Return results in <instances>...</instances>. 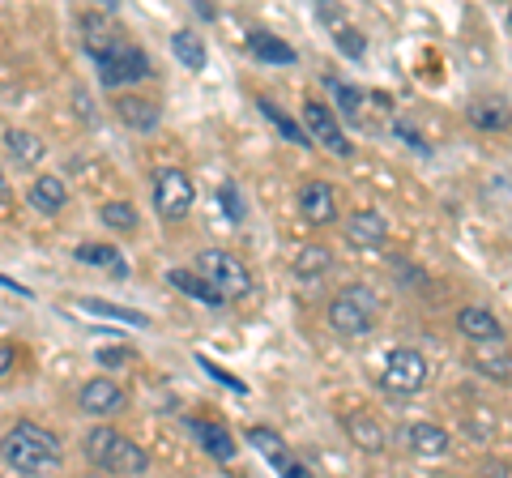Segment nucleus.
Listing matches in <instances>:
<instances>
[{
	"mask_svg": "<svg viewBox=\"0 0 512 478\" xmlns=\"http://www.w3.org/2000/svg\"><path fill=\"white\" fill-rule=\"evenodd\" d=\"M197 363H201V368H205V372H210V376L218 380V385H227L231 393H239V397H244V393H248V385H244V380H239V376H231V372H222V368H218V363H210V359H197Z\"/></svg>",
	"mask_w": 512,
	"mask_h": 478,
	"instance_id": "obj_34",
	"label": "nucleus"
},
{
	"mask_svg": "<svg viewBox=\"0 0 512 478\" xmlns=\"http://www.w3.org/2000/svg\"><path fill=\"white\" fill-rule=\"evenodd\" d=\"M248 444H252V449H261V457L274 461L278 470L291 461V457H286V440L274 432V427H248Z\"/></svg>",
	"mask_w": 512,
	"mask_h": 478,
	"instance_id": "obj_28",
	"label": "nucleus"
},
{
	"mask_svg": "<svg viewBox=\"0 0 512 478\" xmlns=\"http://www.w3.org/2000/svg\"><path fill=\"white\" fill-rule=\"evenodd\" d=\"M303 133L312 137V146H325L329 154L350 158V141L338 124V111L329 103H303Z\"/></svg>",
	"mask_w": 512,
	"mask_h": 478,
	"instance_id": "obj_7",
	"label": "nucleus"
},
{
	"mask_svg": "<svg viewBox=\"0 0 512 478\" xmlns=\"http://www.w3.org/2000/svg\"><path fill=\"white\" fill-rule=\"evenodd\" d=\"M466 116H470V124L474 129H483V133H495V129H508V103L504 99H474L470 107H466Z\"/></svg>",
	"mask_w": 512,
	"mask_h": 478,
	"instance_id": "obj_24",
	"label": "nucleus"
},
{
	"mask_svg": "<svg viewBox=\"0 0 512 478\" xmlns=\"http://www.w3.org/2000/svg\"><path fill=\"white\" fill-rule=\"evenodd\" d=\"M474 372H483L487 380H500V385H512V355L504 346H474L470 350Z\"/></svg>",
	"mask_w": 512,
	"mask_h": 478,
	"instance_id": "obj_19",
	"label": "nucleus"
},
{
	"mask_svg": "<svg viewBox=\"0 0 512 478\" xmlns=\"http://www.w3.org/2000/svg\"><path fill=\"white\" fill-rule=\"evenodd\" d=\"M346 235L355 248H384L389 244V218L376 210H355L346 218Z\"/></svg>",
	"mask_w": 512,
	"mask_h": 478,
	"instance_id": "obj_12",
	"label": "nucleus"
},
{
	"mask_svg": "<svg viewBox=\"0 0 512 478\" xmlns=\"http://www.w3.org/2000/svg\"><path fill=\"white\" fill-rule=\"evenodd\" d=\"M171 52H175V60H180V65H188L192 73H201L205 65H210V56H205V43L192 35V30H175V35H171Z\"/></svg>",
	"mask_w": 512,
	"mask_h": 478,
	"instance_id": "obj_27",
	"label": "nucleus"
},
{
	"mask_svg": "<svg viewBox=\"0 0 512 478\" xmlns=\"http://www.w3.org/2000/svg\"><path fill=\"white\" fill-rule=\"evenodd\" d=\"M86 461L90 466H99L103 474H116V478H137L150 470V453L141 449L137 440H128L124 432H116V427H90L86 440Z\"/></svg>",
	"mask_w": 512,
	"mask_h": 478,
	"instance_id": "obj_2",
	"label": "nucleus"
},
{
	"mask_svg": "<svg viewBox=\"0 0 512 478\" xmlns=\"http://www.w3.org/2000/svg\"><path fill=\"white\" fill-rule=\"evenodd\" d=\"M218 205H222V214H227L231 222H244V214H248L244 193H239V184H235V180H227V184L218 188Z\"/></svg>",
	"mask_w": 512,
	"mask_h": 478,
	"instance_id": "obj_32",
	"label": "nucleus"
},
{
	"mask_svg": "<svg viewBox=\"0 0 512 478\" xmlns=\"http://www.w3.org/2000/svg\"><path fill=\"white\" fill-rule=\"evenodd\" d=\"M5 150H9V158L18 167H35V163H43V154H47L43 141L35 133H26V129H9L5 133Z\"/></svg>",
	"mask_w": 512,
	"mask_h": 478,
	"instance_id": "obj_25",
	"label": "nucleus"
},
{
	"mask_svg": "<svg viewBox=\"0 0 512 478\" xmlns=\"http://www.w3.org/2000/svg\"><path fill=\"white\" fill-rule=\"evenodd\" d=\"M184 432L201 444L205 453H210L214 461H231L235 457V440L222 423H205V419H184Z\"/></svg>",
	"mask_w": 512,
	"mask_h": 478,
	"instance_id": "obj_13",
	"label": "nucleus"
},
{
	"mask_svg": "<svg viewBox=\"0 0 512 478\" xmlns=\"http://www.w3.org/2000/svg\"><path fill=\"white\" fill-rule=\"evenodd\" d=\"M325 316H329L333 333H342V338H363V333H372L376 321H380V295L372 291V286L350 282L329 299Z\"/></svg>",
	"mask_w": 512,
	"mask_h": 478,
	"instance_id": "obj_3",
	"label": "nucleus"
},
{
	"mask_svg": "<svg viewBox=\"0 0 512 478\" xmlns=\"http://www.w3.org/2000/svg\"><path fill=\"white\" fill-rule=\"evenodd\" d=\"M457 329L466 333L474 346L504 342V325L495 321V312H487V308H461V312H457Z\"/></svg>",
	"mask_w": 512,
	"mask_h": 478,
	"instance_id": "obj_14",
	"label": "nucleus"
},
{
	"mask_svg": "<svg viewBox=\"0 0 512 478\" xmlns=\"http://www.w3.org/2000/svg\"><path fill=\"white\" fill-rule=\"evenodd\" d=\"M0 457H5L9 470H18L26 478H39V474H52L60 466V436L47 432L43 423L35 419H18L0 436Z\"/></svg>",
	"mask_w": 512,
	"mask_h": 478,
	"instance_id": "obj_1",
	"label": "nucleus"
},
{
	"mask_svg": "<svg viewBox=\"0 0 512 478\" xmlns=\"http://www.w3.org/2000/svg\"><path fill=\"white\" fill-rule=\"evenodd\" d=\"M116 116L128 124V129L154 133L158 120H163V111H158L154 99H141V94H120V99H116Z\"/></svg>",
	"mask_w": 512,
	"mask_h": 478,
	"instance_id": "obj_15",
	"label": "nucleus"
},
{
	"mask_svg": "<svg viewBox=\"0 0 512 478\" xmlns=\"http://www.w3.org/2000/svg\"><path fill=\"white\" fill-rule=\"evenodd\" d=\"M256 107H261L265 116L278 124V129H282V137H286V141H295V146H312V137L303 133V124H295L291 116H282V111H278V103H274V99H256Z\"/></svg>",
	"mask_w": 512,
	"mask_h": 478,
	"instance_id": "obj_30",
	"label": "nucleus"
},
{
	"mask_svg": "<svg viewBox=\"0 0 512 478\" xmlns=\"http://www.w3.org/2000/svg\"><path fill=\"white\" fill-rule=\"evenodd\" d=\"M406 444L419 457H444L448 449H453V440H448V432L440 423H410L406 427Z\"/></svg>",
	"mask_w": 512,
	"mask_h": 478,
	"instance_id": "obj_17",
	"label": "nucleus"
},
{
	"mask_svg": "<svg viewBox=\"0 0 512 478\" xmlns=\"http://www.w3.org/2000/svg\"><path fill=\"white\" fill-rule=\"evenodd\" d=\"M26 201L35 205L39 214H60L64 205H69V188H64V180H60V175H39V180L30 184Z\"/></svg>",
	"mask_w": 512,
	"mask_h": 478,
	"instance_id": "obj_18",
	"label": "nucleus"
},
{
	"mask_svg": "<svg viewBox=\"0 0 512 478\" xmlns=\"http://www.w3.org/2000/svg\"><path fill=\"white\" fill-rule=\"evenodd\" d=\"M99 69V82L107 90H120V86H137V82H146V77H154V65H150V56L141 52V47L133 43H124L116 56H107L103 65H94Z\"/></svg>",
	"mask_w": 512,
	"mask_h": 478,
	"instance_id": "obj_6",
	"label": "nucleus"
},
{
	"mask_svg": "<svg viewBox=\"0 0 512 478\" xmlns=\"http://www.w3.org/2000/svg\"><path fill=\"white\" fill-rule=\"evenodd\" d=\"M82 47H86V56L94 60V65H103L107 56L120 52L124 39H120L116 22H111V13H86L82 18Z\"/></svg>",
	"mask_w": 512,
	"mask_h": 478,
	"instance_id": "obj_9",
	"label": "nucleus"
},
{
	"mask_svg": "<svg viewBox=\"0 0 512 478\" xmlns=\"http://www.w3.org/2000/svg\"><path fill=\"white\" fill-rule=\"evenodd\" d=\"M167 282H171L180 295L197 299V304H205V308H222V295H218L201 274H192V269H167Z\"/></svg>",
	"mask_w": 512,
	"mask_h": 478,
	"instance_id": "obj_21",
	"label": "nucleus"
},
{
	"mask_svg": "<svg viewBox=\"0 0 512 478\" xmlns=\"http://www.w3.org/2000/svg\"><path fill=\"white\" fill-rule=\"evenodd\" d=\"M128 406V393L116 385L111 376H94V380H86V389H82V410L86 414H120Z\"/></svg>",
	"mask_w": 512,
	"mask_h": 478,
	"instance_id": "obj_11",
	"label": "nucleus"
},
{
	"mask_svg": "<svg viewBox=\"0 0 512 478\" xmlns=\"http://www.w3.org/2000/svg\"><path fill=\"white\" fill-rule=\"evenodd\" d=\"M73 257L82 265H94V269H107L111 278H128V261L120 257L116 244H77Z\"/></svg>",
	"mask_w": 512,
	"mask_h": 478,
	"instance_id": "obj_20",
	"label": "nucleus"
},
{
	"mask_svg": "<svg viewBox=\"0 0 512 478\" xmlns=\"http://www.w3.org/2000/svg\"><path fill=\"white\" fill-rule=\"evenodd\" d=\"M299 214L316 222V227H325V222L338 218V193H333V184L325 180H308L299 188Z\"/></svg>",
	"mask_w": 512,
	"mask_h": 478,
	"instance_id": "obj_10",
	"label": "nucleus"
},
{
	"mask_svg": "<svg viewBox=\"0 0 512 478\" xmlns=\"http://www.w3.org/2000/svg\"><path fill=\"white\" fill-rule=\"evenodd\" d=\"M508 30H512V18H508Z\"/></svg>",
	"mask_w": 512,
	"mask_h": 478,
	"instance_id": "obj_41",
	"label": "nucleus"
},
{
	"mask_svg": "<svg viewBox=\"0 0 512 478\" xmlns=\"http://www.w3.org/2000/svg\"><path fill=\"white\" fill-rule=\"evenodd\" d=\"M282 478H312V470L308 466H303V461H286V466H282Z\"/></svg>",
	"mask_w": 512,
	"mask_h": 478,
	"instance_id": "obj_39",
	"label": "nucleus"
},
{
	"mask_svg": "<svg viewBox=\"0 0 512 478\" xmlns=\"http://www.w3.org/2000/svg\"><path fill=\"white\" fill-rule=\"evenodd\" d=\"M13 363H18V346H13V342H0V380L13 372Z\"/></svg>",
	"mask_w": 512,
	"mask_h": 478,
	"instance_id": "obj_36",
	"label": "nucleus"
},
{
	"mask_svg": "<svg viewBox=\"0 0 512 478\" xmlns=\"http://www.w3.org/2000/svg\"><path fill=\"white\" fill-rule=\"evenodd\" d=\"M427 385V359L414 346H402L384 359V389L393 393H419Z\"/></svg>",
	"mask_w": 512,
	"mask_h": 478,
	"instance_id": "obj_8",
	"label": "nucleus"
},
{
	"mask_svg": "<svg viewBox=\"0 0 512 478\" xmlns=\"http://www.w3.org/2000/svg\"><path fill=\"white\" fill-rule=\"evenodd\" d=\"M248 52L261 60V65H295L299 60V52L286 39H278V35H269V30H252L248 35Z\"/></svg>",
	"mask_w": 512,
	"mask_h": 478,
	"instance_id": "obj_16",
	"label": "nucleus"
},
{
	"mask_svg": "<svg viewBox=\"0 0 512 478\" xmlns=\"http://www.w3.org/2000/svg\"><path fill=\"white\" fill-rule=\"evenodd\" d=\"M393 133H402V137L410 141V146H414V150H427V141H423L419 133H414V124H406V120H397V124H393Z\"/></svg>",
	"mask_w": 512,
	"mask_h": 478,
	"instance_id": "obj_37",
	"label": "nucleus"
},
{
	"mask_svg": "<svg viewBox=\"0 0 512 478\" xmlns=\"http://www.w3.org/2000/svg\"><path fill=\"white\" fill-rule=\"evenodd\" d=\"M197 274L222 295V304H235V299H248L256 291L252 269L239 261L235 252H227V248H205L197 257Z\"/></svg>",
	"mask_w": 512,
	"mask_h": 478,
	"instance_id": "obj_4",
	"label": "nucleus"
},
{
	"mask_svg": "<svg viewBox=\"0 0 512 478\" xmlns=\"http://www.w3.org/2000/svg\"><path fill=\"white\" fill-rule=\"evenodd\" d=\"M333 265V252L329 244H303L295 252V261H291V274L299 282H312V278H325V269Z\"/></svg>",
	"mask_w": 512,
	"mask_h": 478,
	"instance_id": "obj_22",
	"label": "nucleus"
},
{
	"mask_svg": "<svg viewBox=\"0 0 512 478\" xmlns=\"http://www.w3.org/2000/svg\"><path fill=\"white\" fill-rule=\"evenodd\" d=\"M99 218H103V227H111V231H137V210L128 201H107V205H99Z\"/></svg>",
	"mask_w": 512,
	"mask_h": 478,
	"instance_id": "obj_31",
	"label": "nucleus"
},
{
	"mask_svg": "<svg viewBox=\"0 0 512 478\" xmlns=\"http://www.w3.org/2000/svg\"><path fill=\"white\" fill-rule=\"evenodd\" d=\"M0 286H9V291H18V295H30L26 286H18V282H13V278H5V274H0Z\"/></svg>",
	"mask_w": 512,
	"mask_h": 478,
	"instance_id": "obj_40",
	"label": "nucleus"
},
{
	"mask_svg": "<svg viewBox=\"0 0 512 478\" xmlns=\"http://www.w3.org/2000/svg\"><path fill=\"white\" fill-rule=\"evenodd\" d=\"M346 432H350V440H355L359 449L384 453V432H380V423L372 419V414H346Z\"/></svg>",
	"mask_w": 512,
	"mask_h": 478,
	"instance_id": "obj_26",
	"label": "nucleus"
},
{
	"mask_svg": "<svg viewBox=\"0 0 512 478\" xmlns=\"http://www.w3.org/2000/svg\"><path fill=\"white\" fill-rule=\"evenodd\" d=\"M13 210V188H9V180H5V171H0V218H5Z\"/></svg>",
	"mask_w": 512,
	"mask_h": 478,
	"instance_id": "obj_38",
	"label": "nucleus"
},
{
	"mask_svg": "<svg viewBox=\"0 0 512 478\" xmlns=\"http://www.w3.org/2000/svg\"><path fill=\"white\" fill-rule=\"evenodd\" d=\"M77 308L90 312V316H103V321H120V325H133V329H150V316H146V312L107 304V299H94V295H82V299H77Z\"/></svg>",
	"mask_w": 512,
	"mask_h": 478,
	"instance_id": "obj_23",
	"label": "nucleus"
},
{
	"mask_svg": "<svg viewBox=\"0 0 512 478\" xmlns=\"http://www.w3.org/2000/svg\"><path fill=\"white\" fill-rule=\"evenodd\" d=\"M150 193H154V210L163 222H184L197 205V188H192L188 171L180 167H158L154 180H150Z\"/></svg>",
	"mask_w": 512,
	"mask_h": 478,
	"instance_id": "obj_5",
	"label": "nucleus"
},
{
	"mask_svg": "<svg viewBox=\"0 0 512 478\" xmlns=\"http://www.w3.org/2000/svg\"><path fill=\"white\" fill-rule=\"evenodd\" d=\"M325 90L333 94V107H338V116H346V120H359V103H363V94H359L355 86L338 82V77H325Z\"/></svg>",
	"mask_w": 512,
	"mask_h": 478,
	"instance_id": "obj_29",
	"label": "nucleus"
},
{
	"mask_svg": "<svg viewBox=\"0 0 512 478\" xmlns=\"http://www.w3.org/2000/svg\"><path fill=\"white\" fill-rule=\"evenodd\" d=\"M338 52L342 56H350V60H359L363 52H367V43H363V35H359V30H338Z\"/></svg>",
	"mask_w": 512,
	"mask_h": 478,
	"instance_id": "obj_33",
	"label": "nucleus"
},
{
	"mask_svg": "<svg viewBox=\"0 0 512 478\" xmlns=\"http://www.w3.org/2000/svg\"><path fill=\"white\" fill-rule=\"evenodd\" d=\"M128 359H133V350H128V346H120V350L103 346V350H99V363H103V368H124Z\"/></svg>",
	"mask_w": 512,
	"mask_h": 478,
	"instance_id": "obj_35",
	"label": "nucleus"
}]
</instances>
